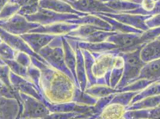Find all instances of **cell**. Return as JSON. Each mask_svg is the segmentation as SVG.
I'll use <instances>...</instances> for the list:
<instances>
[{"mask_svg": "<svg viewBox=\"0 0 160 119\" xmlns=\"http://www.w3.org/2000/svg\"><path fill=\"white\" fill-rule=\"evenodd\" d=\"M156 81H157V82H160V79H158L157 80H156Z\"/></svg>", "mask_w": 160, "mask_h": 119, "instance_id": "c3c4849f", "label": "cell"}, {"mask_svg": "<svg viewBox=\"0 0 160 119\" xmlns=\"http://www.w3.org/2000/svg\"><path fill=\"white\" fill-rule=\"evenodd\" d=\"M40 8L50 10L60 13L77 14L81 17L86 16L88 14L81 13L75 10L68 2L63 0H40Z\"/></svg>", "mask_w": 160, "mask_h": 119, "instance_id": "9a60e30c", "label": "cell"}, {"mask_svg": "<svg viewBox=\"0 0 160 119\" xmlns=\"http://www.w3.org/2000/svg\"><path fill=\"white\" fill-rule=\"evenodd\" d=\"M62 36H57L48 45L41 49L38 54L49 66L65 74L75 84L73 75L65 62Z\"/></svg>", "mask_w": 160, "mask_h": 119, "instance_id": "7a4b0ae2", "label": "cell"}, {"mask_svg": "<svg viewBox=\"0 0 160 119\" xmlns=\"http://www.w3.org/2000/svg\"><path fill=\"white\" fill-rule=\"evenodd\" d=\"M105 4L117 13L133 10L140 7V4L126 0H110L105 2Z\"/></svg>", "mask_w": 160, "mask_h": 119, "instance_id": "cb8c5ba5", "label": "cell"}, {"mask_svg": "<svg viewBox=\"0 0 160 119\" xmlns=\"http://www.w3.org/2000/svg\"><path fill=\"white\" fill-rule=\"evenodd\" d=\"M4 63V61H2V60H0V64H1V63Z\"/></svg>", "mask_w": 160, "mask_h": 119, "instance_id": "f6af8a7d", "label": "cell"}, {"mask_svg": "<svg viewBox=\"0 0 160 119\" xmlns=\"http://www.w3.org/2000/svg\"><path fill=\"white\" fill-rule=\"evenodd\" d=\"M15 60L23 66L28 68L32 64L31 57L26 53L18 52L16 55Z\"/></svg>", "mask_w": 160, "mask_h": 119, "instance_id": "f35d334b", "label": "cell"}, {"mask_svg": "<svg viewBox=\"0 0 160 119\" xmlns=\"http://www.w3.org/2000/svg\"><path fill=\"white\" fill-rule=\"evenodd\" d=\"M75 41L78 47L81 50H86L91 53H106L118 48V46L115 44L108 41L98 43Z\"/></svg>", "mask_w": 160, "mask_h": 119, "instance_id": "d6986e66", "label": "cell"}, {"mask_svg": "<svg viewBox=\"0 0 160 119\" xmlns=\"http://www.w3.org/2000/svg\"><path fill=\"white\" fill-rule=\"evenodd\" d=\"M159 95H160V82L155 81L138 93L133 98L130 105H132L143 98Z\"/></svg>", "mask_w": 160, "mask_h": 119, "instance_id": "4316f807", "label": "cell"}, {"mask_svg": "<svg viewBox=\"0 0 160 119\" xmlns=\"http://www.w3.org/2000/svg\"><path fill=\"white\" fill-rule=\"evenodd\" d=\"M101 14L117 20L129 26L133 27L143 32H146L149 29L146 25V21L152 16H143L140 14L125 13H102Z\"/></svg>", "mask_w": 160, "mask_h": 119, "instance_id": "30bf717a", "label": "cell"}, {"mask_svg": "<svg viewBox=\"0 0 160 119\" xmlns=\"http://www.w3.org/2000/svg\"><path fill=\"white\" fill-rule=\"evenodd\" d=\"M160 78V59L147 63L142 68L138 79L155 82Z\"/></svg>", "mask_w": 160, "mask_h": 119, "instance_id": "ac0fdd59", "label": "cell"}, {"mask_svg": "<svg viewBox=\"0 0 160 119\" xmlns=\"http://www.w3.org/2000/svg\"><path fill=\"white\" fill-rule=\"evenodd\" d=\"M17 53L5 42L0 44V60L2 61L15 59Z\"/></svg>", "mask_w": 160, "mask_h": 119, "instance_id": "d590c367", "label": "cell"}, {"mask_svg": "<svg viewBox=\"0 0 160 119\" xmlns=\"http://www.w3.org/2000/svg\"><path fill=\"white\" fill-rule=\"evenodd\" d=\"M98 99L91 96L85 91H82L80 88L76 87L72 101L77 104L84 106H93L96 103Z\"/></svg>", "mask_w": 160, "mask_h": 119, "instance_id": "f1b7e54d", "label": "cell"}, {"mask_svg": "<svg viewBox=\"0 0 160 119\" xmlns=\"http://www.w3.org/2000/svg\"><path fill=\"white\" fill-rule=\"evenodd\" d=\"M75 10L88 14H94L102 13H117L115 11L111 9L102 0H77L73 2L68 1Z\"/></svg>", "mask_w": 160, "mask_h": 119, "instance_id": "ba28073f", "label": "cell"}, {"mask_svg": "<svg viewBox=\"0 0 160 119\" xmlns=\"http://www.w3.org/2000/svg\"><path fill=\"white\" fill-rule=\"evenodd\" d=\"M118 33L114 31H98L95 32L94 33L88 36L87 38L80 40L82 42H87L91 43H98V42H102L107 40V39L114 35Z\"/></svg>", "mask_w": 160, "mask_h": 119, "instance_id": "4dcf8cb0", "label": "cell"}, {"mask_svg": "<svg viewBox=\"0 0 160 119\" xmlns=\"http://www.w3.org/2000/svg\"><path fill=\"white\" fill-rule=\"evenodd\" d=\"M158 38V40H160V36H158V38Z\"/></svg>", "mask_w": 160, "mask_h": 119, "instance_id": "681fc988", "label": "cell"}, {"mask_svg": "<svg viewBox=\"0 0 160 119\" xmlns=\"http://www.w3.org/2000/svg\"><path fill=\"white\" fill-rule=\"evenodd\" d=\"M141 48L142 47L133 51L120 54L124 60V68L122 78L115 88L118 91L139 78L142 68L146 64L140 57Z\"/></svg>", "mask_w": 160, "mask_h": 119, "instance_id": "3957f363", "label": "cell"}, {"mask_svg": "<svg viewBox=\"0 0 160 119\" xmlns=\"http://www.w3.org/2000/svg\"><path fill=\"white\" fill-rule=\"evenodd\" d=\"M78 26L68 22H60L47 25H40L30 32L45 33L54 36H65L77 29Z\"/></svg>", "mask_w": 160, "mask_h": 119, "instance_id": "4fadbf2b", "label": "cell"}, {"mask_svg": "<svg viewBox=\"0 0 160 119\" xmlns=\"http://www.w3.org/2000/svg\"><path fill=\"white\" fill-rule=\"evenodd\" d=\"M67 22L69 23L78 25H84V24L93 25L95 26L105 28L108 31H113L112 27L108 23H107V21H105V20L102 19L100 17H98L97 16L93 15V14H88L86 16L81 17L78 19H75L72 20H69Z\"/></svg>", "mask_w": 160, "mask_h": 119, "instance_id": "7402d4cb", "label": "cell"}, {"mask_svg": "<svg viewBox=\"0 0 160 119\" xmlns=\"http://www.w3.org/2000/svg\"><path fill=\"white\" fill-rule=\"evenodd\" d=\"M127 107L117 103H109L100 113L99 119H122Z\"/></svg>", "mask_w": 160, "mask_h": 119, "instance_id": "ffe728a7", "label": "cell"}, {"mask_svg": "<svg viewBox=\"0 0 160 119\" xmlns=\"http://www.w3.org/2000/svg\"><path fill=\"white\" fill-rule=\"evenodd\" d=\"M0 38L2 42L7 44L16 52L26 53L31 57H36L40 61L45 62L38 54L33 51L20 36L8 33L0 27Z\"/></svg>", "mask_w": 160, "mask_h": 119, "instance_id": "9c48e42d", "label": "cell"}, {"mask_svg": "<svg viewBox=\"0 0 160 119\" xmlns=\"http://www.w3.org/2000/svg\"><path fill=\"white\" fill-rule=\"evenodd\" d=\"M0 97L7 98L17 99L19 104H22L20 93L9 88L1 81H0Z\"/></svg>", "mask_w": 160, "mask_h": 119, "instance_id": "e575fe53", "label": "cell"}, {"mask_svg": "<svg viewBox=\"0 0 160 119\" xmlns=\"http://www.w3.org/2000/svg\"><path fill=\"white\" fill-rule=\"evenodd\" d=\"M160 104V95H159L141 99L133 104L128 106L126 111L154 108Z\"/></svg>", "mask_w": 160, "mask_h": 119, "instance_id": "d4e9b609", "label": "cell"}, {"mask_svg": "<svg viewBox=\"0 0 160 119\" xmlns=\"http://www.w3.org/2000/svg\"><path fill=\"white\" fill-rule=\"evenodd\" d=\"M16 0H10V1H11V2H14Z\"/></svg>", "mask_w": 160, "mask_h": 119, "instance_id": "7dc6e473", "label": "cell"}, {"mask_svg": "<svg viewBox=\"0 0 160 119\" xmlns=\"http://www.w3.org/2000/svg\"><path fill=\"white\" fill-rule=\"evenodd\" d=\"M139 92H118L115 93L110 103H117L127 107L134 97Z\"/></svg>", "mask_w": 160, "mask_h": 119, "instance_id": "f546056e", "label": "cell"}, {"mask_svg": "<svg viewBox=\"0 0 160 119\" xmlns=\"http://www.w3.org/2000/svg\"><path fill=\"white\" fill-rule=\"evenodd\" d=\"M39 1L40 0H16L14 2H16L20 7H22L39 3Z\"/></svg>", "mask_w": 160, "mask_h": 119, "instance_id": "60d3db41", "label": "cell"}, {"mask_svg": "<svg viewBox=\"0 0 160 119\" xmlns=\"http://www.w3.org/2000/svg\"><path fill=\"white\" fill-rule=\"evenodd\" d=\"M10 79L15 91L33 97L41 101H44V97L40 89L29 80L19 76L11 71L10 74Z\"/></svg>", "mask_w": 160, "mask_h": 119, "instance_id": "8fae6325", "label": "cell"}, {"mask_svg": "<svg viewBox=\"0 0 160 119\" xmlns=\"http://www.w3.org/2000/svg\"><path fill=\"white\" fill-rule=\"evenodd\" d=\"M74 1H77V0H74Z\"/></svg>", "mask_w": 160, "mask_h": 119, "instance_id": "f907efd6", "label": "cell"}, {"mask_svg": "<svg viewBox=\"0 0 160 119\" xmlns=\"http://www.w3.org/2000/svg\"><path fill=\"white\" fill-rule=\"evenodd\" d=\"M146 25L149 29H153L160 27V14L152 16L146 21Z\"/></svg>", "mask_w": 160, "mask_h": 119, "instance_id": "ab89813d", "label": "cell"}, {"mask_svg": "<svg viewBox=\"0 0 160 119\" xmlns=\"http://www.w3.org/2000/svg\"><path fill=\"white\" fill-rule=\"evenodd\" d=\"M2 42V40H1V38H0V44H1Z\"/></svg>", "mask_w": 160, "mask_h": 119, "instance_id": "bcb514c9", "label": "cell"}, {"mask_svg": "<svg viewBox=\"0 0 160 119\" xmlns=\"http://www.w3.org/2000/svg\"><path fill=\"white\" fill-rule=\"evenodd\" d=\"M10 70L7 64L4 62L0 64V81L5 83L9 88L14 89L10 79Z\"/></svg>", "mask_w": 160, "mask_h": 119, "instance_id": "74e56055", "label": "cell"}, {"mask_svg": "<svg viewBox=\"0 0 160 119\" xmlns=\"http://www.w3.org/2000/svg\"><path fill=\"white\" fill-rule=\"evenodd\" d=\"M66 1H70V2H73V1H74V0H66Z\"/></svg>", "mask_w": 160, "mask_h": 119, "instance_id": "ee69618b", "label": "cell"}, {"mask_svg": "<svg viewBox=\"0 0 160 119\" xmlns=\"http://www.w3.org/2000/svg\"><path fill=\"white\" fill-rule=\"evenodd\" d=\"M24 112L23 117L31 119H44L50 114V111L44 101L33 97L20 93Z\"/></svg>", "mask_w": 160, "mask_h": 119, "instance_id": "52a82bcc", "label": "cell"}, {"mask_svg": "<svg viewBox=\"0 0 160 119\" xmlns=\"http://www.w3.org/2000/svg\"><path fill=\"white\" fill-rule=\"evenodd\" d=\"M4 62L8 66L11 72L19 76L28 80L27 70L28 68L23 66L15 59L7 60Z\"/></svg>", "mask_w": 160, "mask_h": 119, "instance_id": "836d02e7", "label": "cell"}, {"mask_svg": "<svg viewBox=\"0 0 160 119\" xmlns=\"http://www.w3.org/2000/svg\"><path fill=\"white\" fill-rule=\"evenodd\" d=\"M84 58V63L86 72L87 75V88L93 86L96 84V79L94 77L92 72V67L94 61V57L93 55L88 51L81 50Z\"/></svg>", "mask_w": 160, "mask_h": 119, "instance_id": "83f0119b", "label": "cell"}, {"mask_svg": "<svg viewBox=\"0 0 160 119\" xmlns=\"http://www.w3.org/2000/svg\"><path fill=\"white\" fill-rule=\"evenodd\" d=\"M140 57L145 63L160 59V40L157 38L142 46Z\"/></svg>", "mask_w": 160, "mask_h": 119, "instance_id": "2e32d148", "label": "cell"}, {"mask_svg": "<svg viewBox=\"0 0 160 119\" xmlns=\"http://www.w3.org/2000/svg\"><path fill=\"white\" fill-rule=\"evenodd\" d=\"M28 45L37 54L48 45L57 36L45 33L30 32L20 36Z\"/></svg>", "mask_w": 160, "mask_h": 119, "instance_id": "5bb4252c", "label": "cell"}, {"mask_svg": "<svg viewBox=\"0 0 160 119\" xmlns=\"http://www.w3.org/2000/svg\"><path fill=\"white\" fill-rule=\"evenodd\" d=\"M62 43H63V51H64L65 62L66 66L67 68L69 69V70L73 75L75 82V85L77 87L80 88L77 80L76 72H75L76 61H77L76 54L72 47L70 45L67 38L64 36H62Z\"/></svg>", "mask_w": 160, "mask_h": 119, "instance_id": "e0dca14e", "label": "cell"}, {"mask_svg": "<svg viewBox=\"0 0 160 119\" xmlns=\"http://www.w3.org/2000/svg\"><path fill=\"white\" fill-rule=\"evenodd\" d=\"M97 16L98 17H100L102 19L105 20L108 23L112 28V30L114 32H118V33H142L144 32L142 31L139 30L138 29H136L133 27L129 26L128 25H126L121 22H120L117 20H115L113 19H112L111 17H109L106 16L102 15L101 14L96 13L93 14Z\"/></svg>", "mask_w": 160, "mask_h": 119, "instance_id": "603a6c76", "label": "cell"}, {"mask_svg": "<svg viewBox=\"0 0 160 119\" xmlns=\"http://www.w3.org/2000/svg\"><path fill=\"white\" fill-rule=\"evenodd\" d=\"M160 119V116H158V117H154V118H152V119Z\"/></svg>", "mask_w": 160, "mask_h": 119, "instance_id": "7bdbcfd3", "label": "cell"}, {"mask_svg": "<svg viewBox=\"0 0 160 119\" xmlns=\"http://www.w3.org/2000/svg\"><path fill=\"white\" fill-rule=\"evenodd\" d=\"M27 70H28V80L31 82H32L33 84H35L40 90L41 71L40 69L32 63L28 67Z\"/></svg>", "mask_w": 160, "mask_h": 119, "instance_id": "8d00e7d4", "label": "cell"}, {"mask_svg": "<svg viewBox=\"0 0 160 119\" xmlns=\"http://www.w3.org/2000/svg\"><path fill=\"white\" fill-rule=\"evenodd\" d=\"M31 57L32 63L41 71L40 91L44 100L53 104L71 102L77 87L73 80L47 63Z\"/></svg>", "mask_w": 160, "mask_h": 119, "instance_id": "6da1fadb", "label": "cell"}, {"mask_svg": "<svg viewBox=\"0 0 160 119\" xmlns=\"http://www.w3.org/2000/svg\"><path fill=\"white\" fill-rule=\"evenodd\" d=\"M25 17L29 21L40 24V25H47L56 23L67 22L69 20L78 19L81 16L73 14L60 13L40 7L36 13Z\"/></svg>", "mask_w": 160, "mask_h": 119, "instance_id": "5b68a950", "label": "cell"}, {"mask_svg": "<svg viewBox=\"0 0 160 119\" xmlns=\"http://www.w3.org/2000/svg\"><path fill=\"white\" fill-rule=\"evenodd\" d=\"M40 26V24L29 21L25 16L18 13L7 20H0L1 28L18 36L29 33Z\"/></svg>", "mask_w": 160, "mask_h": 119, "instance_id": "8992f818", "label": "cell"}, {"mask_svg": "<svg viewBox=\"0 0 160 119\" xmlns=\"http://www.w3.org/2000/svg\"><path fill=\"white\" fill-rule=\"evenodd\" d=\"M9 1L10 0H0V11Z\"/></svg>", "mask_w": 160, "mask_h": 119, "instance_id": "b9f144b4", "label": "cell"}, {"mask_svg": "<svg viewBox=\"0 0 160 119\" xmlns=\"http://www.w3.org/2000/svg\"><path fill=\"white\" fill-rule=\"evenodd\" d=\"M92 54L94 57L92 72L96 79V84L109 86V78L114 58L118 54L109 51Z\"/></svg>", "mask_w": 160, "mask_h": 119, "instance_id": "277c9868", "label": "cell"}, {"mask_svg": "<svg viewBox=\"0 0 160 119\" xmlns=\"http://www.w3.org/2000/svg\"><path fill=\"white\" fill-rule=\"evenodd\" d=\"M70 44V45L72 47L75 54H76V77L77 80L80 87V89L82 91H85L87 88V78L86 68H85V63H84V55L81 49L80 48L77 42L75 40H72L71 38L65 37Z\"/></svg>", "mask_w": 160, "mask_h": 119, "instance_id": "7c38bea8", "label": "cell"}, {"mask_svg": "<svg viewBox=\"0 0 160 119\" xmlns=\"http://www.w3.org/2000/svg\"><path fill=\"white\" fill-rule=\"evenodd\" d=\"M152 82L148 80H136L120 89L118 92H140Z\"/></svg>", "mask_w": 160, "mask_h": 119, "instance_id": "1f68e13d", "label": "cell"}, {"mask_svg": "<svg viewBox=\"0 0 160 119\" xmlns=\"http://www.w3.org/2000/svg\"><path fill=\"white\" fill-rule=\"evenodd\" d=\"M20 7L15 2L9 1L0 11V20H7L18 13Z\"/></svg>", "mask_w": 160, "mask_h": 119, "instance_id": "d6a6232c", "label": "cell"}, {"mask_svg": "<svg viewBox=\"0 0 160 119\" xmlns=\"http://www.w3.org/2000/svg\"><path fill=\"white\" fill-rule=\"evenodd\" d=\"M124 68V60L120 54L114 58L113 64L109 78V86L115 89L122 78Z\"/></svg>", "mask_w": 160, "mask_h": 119, "instance_id": "44dd1931", "label": "cell"}, {"mask_svg": "<svg viewBox=\"0 0 160 119\" xmlns=\"http://www.w3.org/2000/svg\"><path fill=\"white\" fill-rule=\"evenodd\" d=\"M85 92L98 99L118 93V90L113 89L110 86L98 84L88 87L85 90Z\"/></svg>", "mask_w": 160, "mask_h": 119, "instance_id": "484cf974", "label": "cell"}]
</instances>
